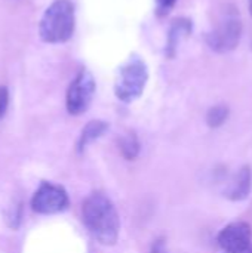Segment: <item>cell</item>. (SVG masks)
<instances>
[{"label": "cell", "mask_w": 252, "mask_h": 253, "mask_svg": "<svg viewBox=\"0 0 252 253\" xmlns=\"http://www.w3.org/2000/svg\"><path fill=\"white\" fill-rule=\"evenodd\" d=\"M94 93H95L94 76L88 70L83 68L71 82L67 90V96H65L67 111L73 116L83 114L89 108Z\"/></svg>", "instance_id": "obj_5"}, {"label": "cell", "mask_w": 252, "mask_h": 253, "mask_svg": "<svg viewBox=\"0 0 252 253\" xmlns=\"http://www.w3.org/2000/svg\"><path fill=\"white\" fill-rule=\"evenodd\" d=\"M175 3H177V0H156L157 13H159V15H166V13L174 7Z\"/></svg>", "instance_id": "obj_15"}, {"label": "cell", "mask_w": 252, "mask_h": 253, "mask_svg": "<svg viewBox=\"0 0 252 253\" xmlns=\"http://www.w3.org/2000/svg\"><path fill=\"white\" fill-rule=\"evenodd\" d=\"M22 212V206L21 205H18V206H15L13 208V211L7 215V224H9V227L10 228H13V230H16L18 228V225H19V222H21V213Z\"/></svg>", "instance_id": "obj_13"}, {"label": "cell", "mask_w": 252, "mask_h": 253, "mask_svg": "<svg viewBox=\"0 0 252 253\" xmlns=\"http://www.w3.org/2000/svg\"><path fill=\"white\" fill-rule=\"evenodd\" d=\"M119 148H120V154L123 156V159L135 160L141 150V145H140V141H138V136L135 135V132H128L126 135H123L120 138Z\"/></svg>", "instance_id": "obj_11"}, {"label": "cell", "mask_w": 252, "mask_h": 253, "mask_svg": "<svg viewBox=\"0 0 252 253\" xmlns=\"http://www.w3.org/2000/svg\"><path fill=\"white\" fill-rule=\"evenodd\" d=\"M252 187V170L250 166H242L239 169V172L235 175L233 181L227 185V188L224 190V196L232 200V202H241L245 200L250 193H251Z\"/></svg>", "instance_id": "obj_8"}, {"label": "cell", "mask_w": 252, "mask_h": 253, "mask_svg": "<svg viewBox=\"0 0 252 253\" xmlns=\"http://www.w3.org/2000/svg\"><path fill=\"white\" fill-rule=\"evenodd\" d=\"M229 114H230V110L227 105H224V104L214 105L212 108H209V111L206 114V123L209 127L217 129L226 123V120L229 119Z\"/></svg>", "instance_id": "obj_12"}, {"label": "cell", "mask_w": 252, "mask_h": 253, "mask_svg": "<svg viewBox=\"0 0 252 253\" xmlns=\"http://www.w3.org/2000/svg\"><path fill=\"white\" fill-rule=\"evenodd\" d=\"M242 31L244 24L236 6L227 4L221 12L220 21L208 34V46L218 53L232 52L238 47L242 37Z\"/></svg>", "instance_id": "obj_3"}, {"label": "cell", "mask_w": 252, "mask_h": 253, "mask_svg": "<svg viewBox=\"0 0 252 253\" xmlns=\"http://www.w3.org/2000/svg\"><path fill=\"white\" fill-rule=\"evenodd\" d=\"M9 105V90L6 86H0V119L4 116Z\"/></svg>", "instance_id": "obj_14"}, {"label": "cell", "mask_w": 252, "mask_h": 253, "mask_svg": "<svg viewBox=\"0 0 252 253\" xmlns=\"http://www.w3.org/2000/svg\"><path fill=\"white\" fill-rule=\"evenodd\" d=\"M31 208L40 215H53L68 208V194L61 185L42 182L31 199Z\"/></svg>", "instance_id": "obj_6"}, {"label": "cell", "mask_w": 252, "mask_h": 253, "mask_svg": "<svg viewBox=\"0 0 252 253\" xmlns=\"http://www.w3.org/2000/svg\"><path fill=\"white\" fill-rule=\"evenodd\" d=\"M76 25L74 6L70 0H55L45 10L40 24L39 34L46 43H64L73 33Z\"/></svg>", "instance_id": "obj_2"}, {"label": "cell", "mask_w": 252, "mask_h": 253, "mask_svg": "<svg viewBox=\"0 0 252 253\" xmlns=\"http://www.w3.org/2000/svg\"><path fill=\"white\" fill-rule=\"evenodd\" d=\"M252 231L247 222H232L226 225L218 237V246L226 253H241L251 246Z\"/></svg>", "instance_id": "obj_7"}, {"label": "cell", "mask_w": 252, "mask_h": 253, "mask_svg": "<svg viewBox=\"0 0 252 253\" xmlns=\"http://www.w3.org/2000/svg\"><path fill=\"white\" fill-rule=\"evenodd\" d=\"M107 129H108V125L105 122H102V120H92V122H89L83 127V130L80 133V138H79V142H77L79 153L85 151L89 144H92L95 139L102 136Z\"/></svg>", "instance_id": "obj_10"}, {"label": "cell", "mask_w": 252, "mask_h": 253, "mask_svg": "<svg viewBox=\"0 0 252 253\" xmlns=\"http://www.w3.org/2000/svg\"><path fill=\"white\" fill-rule=\"evenodd\" d=\"M83 224L91 236L104 246L116 245L120 233V219L113 202L102 193H91L82 205Z\"/></svg>", "instance_id": "obj_1"}, {"label": "cell", "mask_w": 252, "mask_h": 253, "mask_svg": "<svg viewBox=\"0 0 252 253\" xmlns=\"http://www.w3.org/2000/svg\"><path fill=\"white\" fill-rule=\"evenodd\" d=\"M190 31H192V24L189 19H177L172 24L169 36H168V46H166V53L169 56L175 55L178 44L190 34Z\"/></svg>", "instance_id": "obj_9"}, {"label": "cell", "mask_w": 252, "mask_h": 253, "mask_svg": "<svg viewBox=\"0 0 252 253\" xmlns=\"http://www.w3.org/2000/svg\"><path fill=\"white\" fill-rule=\"evenodd\" d=\"M149 80L147 65L140 58H131L119 70L114 83L116 96L123 102H132L141 96Z\"/></svg>", "instance_id": "obj_4"}, {"label": "cell", "mask_w": 252, "mask_h": 253, "mask_svg": "<svg viewBox=\"0 0 252 253\" xmlns=\"http://www.w3.org/2000/svg\"><path fill=\"white\" fill-rule=\"evenodd\" d=\"M150 253H168V249H166V243L163 239H157L153 246H151V251Z\"/></svg>", "instance_id": "obj_16"}, {"label": "cell", "mask_w": 252, "mask_h": 253, "mask_svg": "<svg viewBox=\"0 0 252 253\" xmlns=\"http://www.w3.org/2000/svg\"><path fill=\"white\" fill-rule=\"evenodd\" d=\"M248 4H250V13L252 16V0H248Z\"/></svg>", "instance_id": "obj_17"}, {"label": "cell", "mask_w": 252, "mask_h": 253, "mask_svg": "<svg viewBox=\"0 0 252 253\" xmlns=\"http://www.w3.org/2000/svg\"><path fill=\"white\" fill-rule=\"evenodd\" d=\"M241 253H252V246H250L247 251H244V252H241Z\"/></svg>", "instance_id": "obj_18"}]
</instances>
